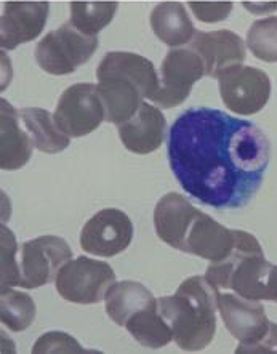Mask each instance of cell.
Returning <instances> with one entry per match:
<instances>
[{
	"label": "cell",
	"instance_id": "cell-2",
	"mask_svg": "<svg viewBox=\"0 0 277 354\" xmlns=\"http://www.w3.org/2000/svg\"><path fill=\"white\" fill-rule=\"evenodd\" d=\"M220 293L205 276H193L181 282L175 295L157 298L160 315L181 350L200 351L213 340Z\"/></svg>",
	"mask_w": 277,
	"mask_h": 354
},
{
	"label": "cell",
	"instance_id": "cell-3",
	"mask_svg": "<svg viewBox=\"0 0 277 354\" xmlns=\"http://www.w3.org/2000/svg\"><path fill=\"white\" fill-rule=\"evenodd\" d=\"M98 45V35H85L68 21L40 40L35 47V62L45 73L68 75L87 63Z\"/></svg>",
	"mask_w": 277,
	"mask_h": 354
},
{
	"label": "cell",
	"instance_id": "cell-8",
	"mask_svg": "<svg viewBox=\"0 0 277 354\" xmlns=\"http://www.w3.org/2000/svg\"><path fill=\"white\" fill-rule=\"evenodd\" d=\"M73 257V250L63 237L40 236L32 241H26L21 245V270L23 289H37L47 286L57 277L58 271L66 265Z\"/></svg>",
	"mask_w": 277,
	"mask_h": 354
},
{
	"label": "cell",
	"instance_id": "cell-27",
	"mask_svg": "<svg viewBox=\"0 0 277 354\" xmlns=\"http://www.w3.org/2000/svg\"><path fill=\"white\" fill-rule=\"evenodd\" d=\"M189 8L199 21L211 24L228 19L234 5L229 0H199V2H189Z\"/></svg>",
	"mask_w": 277,
	"mask_h": 354
},
{
	"label": "cell",
	"instance_id": "cell-20",
	"mask_svg": "<svg viewBox=\"0 0 277 354\" xmlns=\"http://www.w3.org/2000/svg\"><path fill=\"white\" fill-rule=\"evenodd\" d=\"M106 315L111 317L117 326L125 327V324L135 313L146 308L154 306L157 298H154L151 290L143 284L135 281L114 282L106 293Z\"/></svg>",
	"mask_w": 277,
	"mask_h": 354
},
{
	"label": "cell",
	"instance_id": "cell-10",
	"mask_svg": "<svg viewBox=\"0 0 277 354\" xmlns=\"http://www.w3.org/2000/svg\"><path fill=\"white\" fill-rule=\"evenodd\" d=\"M249 236V232L242 230H228L200 212L186 236L183 252L210 263H220L233 255Z\"/></svg>",
	"mask_w": 277,
	"mask_h": 354
},
{
	"label": "cell",
	"instance_id": "cell-7",
	"mask_svg": "<svg viewBox=\"0 0 277 354\" xmlns=\"http://www.w3.org/2000/svg\"><path fill=\"white\" fill-rule=\"evenodd\" d=\"M204 75L205 64L194 50L172 48L160 66V84L151 101L162 109L183 104Z\"/></svg>",
	"mask_w": 277,
	"mask_h": 354
},
{
	"label": "cell",
	"instance_id": "cell-15",
	"mask_svg": "<svg viewBox=\"0 0 277 354\" xmlns=\"http://www.w3.org/2000/svg\"><path fill=\"white\" fill-rule=\"evenodd\" d=\"M200 214L184 196L169 193L154 209V227L159 239L176 250H184L186 236Z\"/></svg>",
	"mask_w": 277,
	"mask_h": 354
},
{
	"label": "cell",
	"instance_id": "cell-25",
	"mask_svg": "<svg viewBox=\"0 0 277 354\" xmlns=\"http://www.w3.org/2000/svg\"><path fill=\"white\" fill-rule=\"evenodd\" d=\"M247 48L265 63H277V17L258 19L247 31Z\"/></svg>",
	"mask_w": 277,
	"mask_h": 354
},
{
	"label": "cell",
	"instance_id": "cell-22",
	"mask_svg": "<svg viewBox=\"0 0 277 354\" xmlns=\"http://www.w3.org/2000/svg\"><path fill=\"white\" fill-rule=\"evenodd\" d=\"M125 328L141 346L151 348V350L167 346L173 340L172 327L160 315L157 303L154 306L135 313L125 324Z\"/></svg>",
	"mask_w": 277,
	"mask_h": 354
},
{
	"label": "cell",
	"instance_id": "cell-30",
	"mask_svg": "<svg viewBox=\"0 0 277 354\" xmlns=\"http://www.w3.org/2000/svg\"><path fill=\"white\" fill-rule=\"evenodd\" d=\"M244 8L251 15H268L277 10V2H244Z\"/></svg>",
	"mask_w": 277,
	"mask_h": 354
},
{
	"label": "cell",
	"instance_id": "cell-19",
	"mask_svg": "<svg viewBox=\"0 0 277 354\" xmlns=\"http://www.w3.org/2000/svg\"><path fill=\"white\" fill-rule=\"evenodd\" d=\"M151 28L160 42L176 48L193 40L195 29L181 2L157 3L151 12Z\"/></svg>",
	"mask_w": 277,
	"mask_h": 354
},
{
	"label": "cell",
	"instance_id": "cell-29",
	"mask_svg": "<svg viewBox=\"0 0 277 354\" xmlns=\"http://www.w3.org/2000/svg\"><path fill=\"white\" fill-rule=\"evenodd\" d=\"M242 353H269V354L277 353V324L271 322L269 330L266 332V335L261 338L258 343H255V345L244 348L239 354Z\"/></svg>",
	"mask_w": 277,
	"mask_h": 354
},
{
	"label": "cell",
	"instance_id": "cell-9",
	"mask_svg": "<svg viewBox=\"0 0 277 354\" xmlns=\"http://www.w3.org/2000/svg\"><path fill=\"white\" fill-rule=\"evenodd\" d=\"M133 223L125 212L104 209L95 214L80 231V247L95 257L111 258L132 244Z\"/></svg>",
	"mask_w": 277,
	"mask_h": 354
},
{
	"label": "cell",
	"instance_id": "cell-4",
	"mask_svg": "<svg viewBox=\"0 0 277 354\" xmlns=\"http://www.w3.org/2000/svg\"><path fill=\"white\" fill-rule=\"evenodd\" d=\"M115 282V272L106 261L88 257L69 260L55 277L57 292L64 300L79 305H93L106 298Z\"/></svg>",
	"mask_w": 277,
	"mask_h": 354
},
{
	"label": "cell",
	"instance_id": "cell-31",
	"mask_svg": "<svg viewBox=\"0 0 277 354\" xmlns=\"http://www.w3.org/2000/svg\"><path fill=\"white\" fill-rule=\"evenodd\" d=\"M276 303H277V300H276Z\"/></svg>",
	"mask_w": 277,
	"mask_h": 354
},
{
	"label": "cell",
	"instance_id": "cell-18",
	"mask_svg": "<svg viewBox=\"0 0 277 354\" xmlns=\"http://www.w3.org/2000/svg\"><path fill=\"white\" fill-rule=\"evenodd\" d=\"M98 93L104 106L106 122L115 125L132 119L144 101L137 85L122 77L99 79Z\"/></svg>",
	"mask_w": 277,
	"mask_h": 354
},
{
	"label": "cell",
	"instance_id": "cell-6",
	"mask_svg": "<svg viewBox=\"0 0 277 354\" xmlns=\"http://www.w3.org/2000/svg\"><path fill=\"white\" fill-rule=\"evenodd\" d=\"M53 118L58 129L70 138H80L97 130L106 120L98 85H70L59 97Z\"/></svg>",
	"mask_w": 277,
	"mask_h": 354
},
{
	"label": "cell",
	"instance_id": "cell-13",
	"mask_svg": "<svg viewBox=\"0 0 277 354\" xmlns=\"http://www.w3.org/2000/svg\"><path fill=\"white\" fill-rule=\"evenodd\" d=\"M189 48L202 58L205 75L215 79H218V75L228 68L242 64L247 55L244 40L228 29L211 32L195 31Z\"/></svg>",
	"mask_w": 277,
	"mask_h": 354
},
{
	"label": "cell",
	"instance_id": "cell-17",
	"mask_svg": "<svg viewBox=\"0 0 277 354\" xmlns=\"http://www.w3.org/2000/svg\"><path fill=\"white\" fill-rule=\"evenodd\" d=\"M19 113L8 103L0 100V169L18 170L24 167L32 156V141L19 129Z\"/></svg>",
	"mask_w": 277,
	"mask_h": 354
},
{
	"label": "cell",
	"instance_id": "cell-24",
	"mask_svg": "<svg viewBox=\"0 0 277 354\" xmlns=\"http://www.w3.org/2000/svg\"><path fill=\"white\" fill-rule=\"evenodd\" d=\"M35 319V303L28 293L2 290L0 297V321L12 332H24Z\"/></svg>",
	"mask_w": 277,
	"mask_h": 354
},
{
	"label": "cell",
	"instance_id": "cell-1",
	"mask_svg": "<svg viewBox=\"0 0 277 354\" xmlns=\"http://www.w3.org/2000/svg\"><path fill=\"white\" fill-rule=\"evenodd\" d=\"M170 169L181 188L218 210L242 209L258 193L271 145L258 125L211 108L181 113L169 131Z\"/></svg>",
	"mask_w": 277,
	"mask_h": 354
},
{
	"label": "cell",
	"instance_id": "cell-21",
	"mask_svg": "<svg viewBox=\"0 0 277 354\" xmlns=\"http://www.w3.org/2000/svg\"><path fill=\"white\" fill-rule=\"evenodd\" d=\"M19 118L26 125L34 148L45 154H58L70 143V136L64 135L55 122L53 114L47 109L24 108L19 111Z\"/></svg>",
	"mask_w": 277,
	"mask_h": 354
},
{
	"label": "cell",
	"instance_id": "cell-12",
	"mask_svg": "<svg viewBox=\"0 0 277 354\" xmlns=\"http://www.w3.org/2000/svg\"><path fill=\"white\" fill-rule=\"evenodd\" d=\"M48 2H7L0 18V45L15 50L42 34L48 19Z\"/></svg>",
	"mask_w": 277,
	"mask_h": 354
},
{
	"label": "cell",
	"instance_id": "cell-14",
	"mask_svg": "<svg viewBox=\"0 0 277 354\" xmlns=\"http://www.w3.org/2000/svg\"><path fill=\"white\" fill-rule=\"evenodd\" d=\"M117 133L128 151L140 156L151 154L165 141L167 120L162 111L143 101L132 119L117 125Z\"/></svg>",
	"mask_w": 277,
	"mask_h": 354
},
{
	"label": "cell",
	"instance_id": "cell-23",
	"mask_svg": "<svg viewBox=\"0 0 277 354\" xmlns=\"http://www.w3.org/2000/svg\"><path fill=\"white\" fill-rule=\"evenodd\" d=\"M69 23L85 35H98L113 21L117 2H73Z\"/></svg>",
	"mask_w": 277,
	"mask_h": 354
},
{
	"label": "cell",
	"instance_id": "cell-28",
	"mask_svg": "<svg viewBox=\"0 0 277 354\" xmlns=\"http://www.w3.org/2000/svg\"><path fill=\"white\" fill-rule=\"evenodd\" d=\"M34 354L40 353H85L73 337L64 332H48L35 342L32 348Z\"/></svg>",
	"mask_w": 277,
	"mask_h": 354
},
{
	"label": "cell",
	"instance_id": "cell-5",
	"mask_svg": "<svg viewBox=\"0 0 277 354\" xmlns=\"http://www.w3.org/2000/svg\"><path fill=\"white\" fill-rule=\"evenodd\" d=\"M220 97L238 115H254L268 104L271 79L263 69L236 64L218 75Z\"/></svg>",
	"mask_w": 277,
	"mask_h": 354
},
{
	"label": "cell",
	"instance_id": "cell-11",
	"mask_svg": "<svg viewBox=\"0 0 277 354\" xmlns=\"http://www.w3.org/2000/svg\"><path fill=\"white\" fill-rule=\"evenodd\" d=\"M218 311L226 328L240 346L236 353L258 343L269 330L271 322L260 301L249 300L238 293H220Z\"/></svg>",
	"mask_w": 277,
	"mask_h": 354
},
{
	"label": "cell",
	"instance_id": "cell-16",
	"mask_svg": "<svg viewBox=\"0 0 277 354\" xmlns=\"http://www.w3.org/2000/svg\"><path fill=\"white\" fill-rule=\"evenodd\" d=\"M104 77H122L130 80L148 100L153 98L160 84V77L153 62L132 52L106 53L97 68V79Z\"/></svg>",
	"mask_w": 277,
	"mask_h": 354
},
{
	"label": "cell",
	"instance_id": "cell-26",
	"mask_svg": "<svg viewBox=\"0 0 277 354\" xmlns=\"http://www.w3.org/2000/svg\"><path fill=\"white\" fill-rule=\"evenodd\" d=\"M18 245L13 232L2 226V290L21 284V270L17 260Z\"/></svg>",
	"mask_w": 277,
	"mask_h": 354
}]
</instances>
